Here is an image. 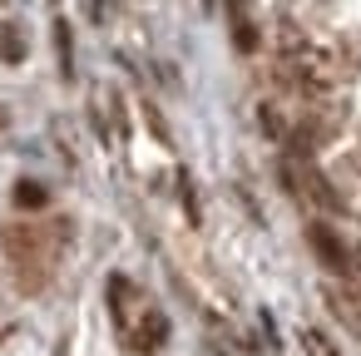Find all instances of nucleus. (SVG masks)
<instances>
[{"instance_id":"1","label":"nucleus","mask_w":361,"mask_h":356,"mask_svg":"<svg viewBox=\"0 0 361 356\" xmlns=\"http://www.w3.org/2000/svg\"><path fill=\"white\" fill-rule=\"evenodd\" d=\"M307 238H312V247L322 252V262H326V267H336V272H351V252H346V247H341V243L326 233V223H312V228H307Z\"/></svg>"},{"instance_id":"2","label":"nucleus","mask_w":361,"mask_h":356,"mask_svg":"<svg viewBox=\"0 0 361 356\" xmlns=\"http://www.w3.org/2000/svg\"><path fill=\"white\" fill-rule=\"evenodd\" d=\"M302 341H307V346H312V351H317V356H336V351H331V346H326V336H322V331H307V336H302Z\"/></svg>"}]
</instances>
